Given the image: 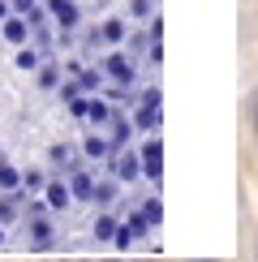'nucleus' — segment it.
Here are the masks:
<instances>
[{
	"instance_id": "obj_1",
	"label": "nucleus",
	"mask_w": 258,
	"mask_h": 262,
	"mask_svg": "<svg viewBox=\"0 0 258 262\" xmlns=\"http://www.w3.org/2000/svg\"><path fill=\"white\" fill-rule=\"evenodd\" d=\"M150 232H155V228H150V220L142 215V206H129V211L121 215L116 236H112V249H134V245H142Z\"/></svg>"
},
{
	"instance_id": "obj_2",
	"label": "nucleus",
	"mask_w": 258,
	"mask_h": 262,
	"mask_svg": "<svg viewBox=\"0 0 258 262\" xmlns=\"http://www.w3.org/2000/svg\"><path fill=\"white\" fill-rule=\"evenodd\" d=\"M43 9H48L52 26H56V39L73 43V30L82 26V5L78 0H43Z\"/></svg>"
},
{
	"instance_id": "obj_3",
	"label": "nucleus",
	"mask_w": 258,
	"mask_h": 262,
	"mask_svg": "<svg viewBox=\"0 0 258 262\" xmlns=\"http://www.w3.org/2000/svg\"><path fill=\"white\" fill-rule=\"evenodd\" d=\"M99 69L107 73V82L138 86V64H134V56H125V52H107V56L99 60Z\"/></svg>"
},
{
	"instance_id": "obj_4",
	"label": "nucleus",
	"mask_w": 258,
	"mask_h": 262,
	"mask_svg": "<svg viewBox=\"0 0 258 262\" xmlns=\"http://www.w3.org/2000/svg\"><path fill=\"white\" fill-rule=\"evenodd\" d=\"M107 168H112V177L121 181V185H134L138 177H142V150H129V146H121L112 159H107Z\"/></svg>"
},
{
	"instance_id": "obj_5",
	"label": "nucleus",
	"mask_w": 258,
	"mask_h": 262,
	"mask_svg": "<svg viewBox=\"0 0 258 262\" xmlns=\"http://www.w3.org/2000/svg\"><path fill=\"white\" fill-rule=\"evenodd\" d=\"M142 181H146V185H159V181H164V142H159L155 134L142 142Z\"/></svg>"
},
{
	"instance_id": "obj_6",
	"label": "nucleus",
	"mask_w": 258,
	"mask_h": 262,
	"mask_svg": "<svg viewBox=\"0 0 258 262\" xmlns=\"http://www.w3.org/2000/svg\"><path fill=\"white\" fill-rule=\"evenodd\" d=\"M125 35H129V21L125 17H103L95 30H86V43H103V48H116V43H125Z\"/></svg>"
},
{
	"instance_id": "obj_7",
	"label": "nucleus",
	"mask_w": 258,
	"mask_h": 262,
	"mask_svg": "<svg viewBox=\"0 0 258 262\" xmlns=\"http://www.w3.org/2000/svg\"><path fill=\"white\" fill-rule=\"evenodd\" d=\"M43 202H48V211H52V215L69 211V206H73V189H69V177H52L48 185H43Z\"/></svg>"
},
{
	"instance_id": "obj_8",
	"label": "nucleus",
	"mask_w": 258,
	"mask_h": 262,
	"mask_svg": "<svg viewBox=\"0 0 258 262\" xmlns=\"http://www.w3.org/2000/svg\"><path fill=\"white\" fill-rule=\"evenodd\" d=\"M116 228H121V215H116L112 206H99V211H95V220H91V236H95V245H112Z\"/></svg>"
},
{
	"instance_id": "obj_9",
	"label": "nucleus",
	"mask_w": 258,
	"mask_h": 262,
	"mask_svg": "<svg viewBox=\"0 0 258 262\" xmlns=\"http://www.w3.org/2000/svg\"><path fill=\"white\" fill-rule=\"evenodd\" d=\"M0 39H5V43H13V48H22V43H30V39H35V30H30L26 13H9L5 21H0Z\"/></svg>"
},
{
	"instance_id": "obj_10",
	"label": "nucleus",
	"mask_w": 258,
	"mask_h": 262,
	"mask_svg": "<svg viewBox=\"0 0 258 262\" xmlns=\"http://www.w3.org/2000/svg\"><path fill=\"white\" fill-rule=\"evenodd\" d=\"M112 155H116V146L107 142V134H99V129H95V134L82 138V159H86V163H107Z\"/></svg>"
},
{
	"instance_id": "obj_11",
	"label": "nucleus",
	"mask_w": 258,
	"mask_h": 262,
	"mask_svg": "<svg viewBox=\"0 0 258 262\" xmlns=\"http://www.w3.org/2000/svg\"><path fill=\"white\" fill-rule=\"evenodd\" d=\"M129 121L138 134H155L164 116H159V103H129Z\"/></svg>"
},
{
	"instance_id": "obj_12",
	"label": "nucleus",
	"mask_w": 258,
	"mask_h": 262,
	"mask_svg": "<svg viewBox=\"0 0 258 262\" xmlns=\"http://www.w3.org/2000/svg\"><path fill=\"white\" fill-rule=\"evenodd\" d=\"M48 163H52L56 172H64V177H69V172L78 168V163H86V159L69 146V142H52V146H48Z\"/></svg>"
},
{
	"instance_id": "obj_13",
	"label": "nucleus",
	"mask_w": 258,
	"mask_h": 262,
	"mask_svg": "<svg viewBox=\"0 0 258 262\" xmlns=\"http://www.w3.org/2000/svg\"><path fill=\"white\" fill-rule=\"evenodd\" d=\"M95 181H99V177H95V172L86 168V163H78V168L69 172V189H73V202H91V198H95Z\"/></svg>"
},
{
	"instance_id": "obj_14",
	"label": "nucleus",
	"mask_w": 258,
	"mask_h": 262,
	"mask_svg": "<svg viewBox=\"0 0 258 262\" xmlns=\"http://www.w3.org/2000/svg\"><path fill=\"white\" fill-rule=\"evenodd\" d=\"M48 56H52V52H48V48H39V43H22V48L13 52V64H17L22 73H35Z\"/></svg>"
},
{
	"instance_id": "obj_15",
	"label": "nucleus",
	"mask_w": 258,
	"mask_h": 262,
	"mask_svg": "<svg viewBox=\"0 0 258 262\" xmlns=\"http://www.w3.org/2000/svg\"><path fill=\"white\" fill-rule=\"evenodd\" d=\"M73 78H78V86H82L86 95H99L103 82H107V73L99 69V64H82V69H73Z\"/></svg>"
},
{
	"instance_id": "obj_16",
	"label": "nucleus",
	"mask_w": 258,
	"mask_h": 262,
	"mask_svg": "<svg viewBox=\"0 0 258 262\" xmlns=\"http://www.w3.org/2000/svg\"><path fill=\"white\" fill-rule=\"evenodd\" d=\"M116 198H121V181H116V177H99V181H95V198H91L95 211H99V206H112Z\"/></svg>"
},
{
	"instance_id": "obj_17",
	"label": "nucleus",
	"mask_w": 258,
	"mask_h": 262,
	"mask_svg": "<svg viewBox=\"0 0 258 262\" xmlns=\"http://www.w3.org/2000/svg\"><path fill=\"white\" fill-rule=\"evenodd\" d=\"M22 215H26V198L22 193H0V224H17Z\"/></svg>"
},
{
	"instance_id": "obj_18",
	"label": "nucleus",
	"mask_w": 258,
	"mask_h": 262,
	"mask_svg": "<svg viewBox=\"0 0 258 262\" xmlns=\"http://www.w3.org/2000/svg\"><path fill=\"white\" fill-rule=\"evenodd\" d=\"M35 82H39V91H56V86H60V64L48 56V60L35 69Z\"/></svg>"
},
{
	"instance_id": "obj_19",
	"label": "nucleus",
	"mask_w": 258,
	"mask_h": 262,
	"mask_svg": "<svg viewBox=\"0 0 258 262\" xmlns=\"http://www.w3.org/2000/svg\"><path fill=\"white\" fill-rule=\"evenodd\" d=\"M43 185H48V177H43L39 168H26V172H22V198H35V193H43Z\"/></svg>"
},
{
	"instance_id": "obj_20",
	"label": "nucleus",
	"mask_w": 258,
	"mask_h": 262,
	"mask_svg": "<svg viewBox=\"0 0 258 262\" xmlns=\"http://www.w3.org/2000/svg\"><path fill=\"white\" fill-rule=\"evenodd\" d=\"M0 193H22V172L0 159Z\"/></svg>"
},
{
	"instance_id": "obj_21",
	"label": "nucleus",
	"mask_w": 258,
	"mask_h": 262,
	"mask_svg": "<svg viewBox=\"0 0 258 262\" xmlns=\"http://www.w3.org/2000/svg\"><path fill=\"white\" fill-rule=\"evenodd\" d=\"M138 206H142V215L150 220V228H159V224H164V202H159V193H150V198H142Z\"/></svg>"
},
{
	"instance_id": "obj_22",
	"label": "nucleus",
	"mask_w": 258,
	"mask_h": 262,
	"mask_svg": "<svg viewBox=\"0 0 258 262\" xmlns=\"http://www.w3.org/2000/svg\"><path fill=\"white\" fill-rule=\"evenodd\" d=\"M146 39H150V43H159V39H164V17H150V26H146Z\"/></svg>"
},
{
	"instance_id": "obj_23",
	"label": "nucleus",
	"mask_w": 258,
	"mask_h": 262,
	"mask_svg": "<svg viewBox=\"0 0 258 262\" xmlns=\"http://www.w3.org/2000/svg\"><path fill=\"white\" fill-rule=\"evenodd\" d=\"M164 60V39L159 43H146V64H159Z\"/></svg>"
},
{
	"instance_id": "obj_24",
	"label": "nucleus",
	"mask_w": 258,
	"mask_h": 262,
	"mask_svg": "<svg viewBox=\"0 0 258 262\" xmlns=\"http://www.w3.org/2000/svg\"><path fill=\"white\" fill-rule=\"evenodd\" d=\"M129 17H150V0H134L129 5Z\"/></svg>"
},
{
	"instance_id": "obj_25",
	"label": "nucleus",
	"mask_w": 258,
	"mask_h": 262,
	"mask_svg": "<svg viewBox=\"0 0 258 262\" xmlns=\"http://www.w3.org/2000/svg\"><path fill=\"white\" fill-rule=\"evenodd\" d=\"M9 5H13V13H30V9H35L39 0H9Z\"/></svg>"
},
{
	"instance_id": "obj_26",
	"label": "nucleus",
	"mask_w": 258,
	"mask_h": 262,
	"mask_svg": "<svg viewBox=\"0 0 258 262\" xmlns=\"http://www.w3.org/2000/svg\"><path fill=\"white\" fill-rule=\"evenodd\" d=\"M250 125H254V138H258V91H254V99H250Z\"/></svg>"
},
{
	"instance_id": "obj_27",
	"label": "nucleus",
	"mask_w": 258,
	"mask_h": 262,
	"mask_svg": "<svg viewBox=\"0 0 258 262\" xmlns=\"http://www.w3.org/2000/svg\"><path fill=\"white\" fill-rule=\"evenodd\" d=\"M9 13H13V5H9V0H0V21H5Z\"/></svg>"
},
{
	"instance_id": "obj_28",
	"label": "nucleus",
	"mask_w": 258,
	"mask_h": 262,
	"mask_svg": "<svg viewBox=\"0 0 258 262\" xmlns=\"http://www.w3.org/2000/svg\"><path fill=\"white\" fill-rule=\"evenodd\" d=\"M0 245H5V224H0Z\"/></svg>"
},
{
	"instance_id": "obj_29",
	"label": "nucleus",
	"mask_w": 258,
	"mask_h": 262,
	"mask_svg": "<svg viewBox=\"0 0 258 262\" xmlns=\"http://www.w3.org/2000/svg\"><path fill=\"white\" fill-rule=\"evenodd\" d=\"M0 159H5V150H0Z\"/></svg>"
}]
</instances>
